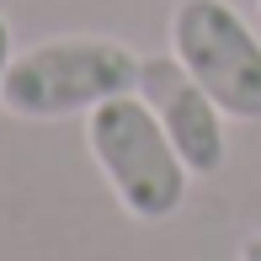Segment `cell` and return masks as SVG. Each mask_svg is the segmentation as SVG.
<instances>
[{"mask_svg": "<svg viewBox=\"0 0 261 261\" xmlns=\"http://www.w3.org/2000/svg\"><path fill=\"white\" fill-rule=\"evenodd\" d=\"M134 91L149 101V112L160 117V128L171 134L176 155L187 160L192 176H213L224 165V155H229V144H224V112H219V101L181 69L176 54L144 59Z\"/></svg>", "mask_w": 261, "mask_h": 261, "instance_id": "obj_4", "label": "cell"}, {"mask_svg": "<svg viewBox=\"0 0 261 261\" xmlns=\"http://www.w3.org/2000/svg\"><path fill=\"white\" fill-rule=\"evenodd\" d=\"M86 149L128 219L160 224L187 203L192 171L139 91H123L86 112Z\"/></svg>", "mask_w": 261, "mask_h": 261, "instance_id": "obj_1", "label": "cell"}, {"mask_svg": "<svg viewBox=\"0 0 261 261\" xmlns=\"http://www.w3.org/2000/svg\"><path fill=\"white\" fill-rule=\"evenodd\" d=\"M139 59L117 38H48L11 59L0 107L21 123L86 117L91 107L139 86Z\"/></svg>", "mask_w": 261, "mask_h": 261, "instance_id": "obj_2", "label": "cell"}, {"mask_svg": "<svg viewBox=\"0 0 261 261\" xmlns=\"http://www.w3.org/2000/svg\"><path fill=\"white\" fill-rule=\"evenodd\" d=\"M240 261H261V234H251V240L240 245Z\"/></svg>", "mask_w": 261, "mask_h": 261, "instance_id": "obj_6", "label": "cell"}, {"mask_svg": "<svg viewBox=\"0 0 261 261\" xmlns=\"http://www.w3.org/2000/svg\"><path fill=\"white\" fill-rule=\"evenodd\" d=\"M171 54L234 123H261V38L229 0H176Z\"/></svg>", "mask_w": 261, "mask_h": 261, "instance_id": "obj_3", "label": "cell"}, {"mask_svg": "<svg viewBox=\"0 0 261 261\" xmlns=\"http://www.w3.org/2000/svg\"><path fill=\"white\" fill-rule=\"evenodd\" d=\"M11 59H16V48H11V21H6V11H0V86H6Z\"/></svg>", "mask_w": 261, "mask_h": 261, "instance_id": "obj_5", "label": "cell"}]
</instances>
